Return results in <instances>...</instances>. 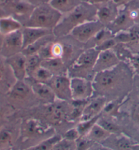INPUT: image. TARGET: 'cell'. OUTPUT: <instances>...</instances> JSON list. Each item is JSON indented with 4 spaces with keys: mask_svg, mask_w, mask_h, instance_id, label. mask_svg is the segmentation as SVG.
<instances>
[{
    "mask_svg": "<svg viewBox=\"0 0 139 150\" xmlns=\"http://www.w3.org/2000/svg\"><path fill=\"white\" fill-rule=\"evenodd\" d=\"M131 83L130 69L121 62L110 69L97 73L92 80L94 91L97 93L98 96L105 97L126 93Z\"/></svg>",
    "mask_w": 139,
    "mask_h": 150,
    "instance_id": "cell-1",
    "label": "cell"
},
{
    "mask_svg": "<svg viewBox=\"0 0 139 150\" xmlns=\"http://www.w3.org/2000/svg\"><path fill=\"white\" fill-rule=\"evenodd\" d=\"M97 8L88 2L82 1L69 13L62 16L59 24L53 29V33L60 38L69 35L72 30L83 23L97 20Z\"/></svg>",
    "mask_w": 139,
    "mask_h": 150,
    "instance_id": "cell-2",
    "label": "cell"
},
{
    "mask_svg": "<svg viewBox=\"0 0 139 150\" xmlns=\"http://www.w3.org/2000/svg\"><path fill=\"white\" fill-rule=\"evenodd\" d=\"M63 16L50 3L42 2L35 6V9L24 27H39L52 30L59 24Z\"/></svg>",
    "mask_w": 139,
    "mask_h": 150,
    "instance_id": "cell-3",
    "label": "cell"
},
{
    "mask_svg": "<svg viewBox=\"0 0 139 150\" xmlns=\"http://www.w3.org/2000/svg\"><path fill=\"white\" fill-rule=\"evenodd\" d=\"M100 51L95 48H85L75 59L69 69V75L72 77H82L89 78V74H95L93 69Z\"/></svg>",
    "mask_w": 139,
    "mask_h": 150,
    "instance_id": "cell-4",
    "label": "cell"
},
{
    "mask_svg": "<svg viewBox=\"0 0 139 150\" xmlns=\"http://www.w3.org/2000/svg\"><path fill=\"white\" fill-rule=\"evenodd\" d=\"M2 8L6 15L13 16L25 26L35 6L27 0H4Z\"/></svg>",
    "mask_w": 139,
    "mask_h": 150,
    "instance_id": "cell-5",
    "label": "cell"
},
{
    "mask_svg": "<svg viewBox=\"0 0 139 150\" xmlns=\"http://www.w3.org/2000/svg\"><path fill=\"white\" fill-rule=\"evenodd\" d=\"M71 91L73 100L87 101L95 93L92 80L82 77H72L71 78Z\"/></svg>",
    "mask_w": 139,
    "mask_h": 150,
    "instance_id": "cell-6",
    "label": "cell"
},
{
    "mask_svg": "<svg viewBox=\"0 0 139 150\" xmlns=\"http://www.w3.org/2000/svg\"><path fill=\"white\" fill-rule=\"evenodd\" d=\"M104 25L97 19L83 23L72 30L69 35L82 44H85L92 39Z\"/></svg>",
    "mask_w": 139,
    "mask_h": 150,
    "instance_id": "cell-7",
    "label": "cell"
},
{
    "mask_svg": "<svg viewBox=\"0 0 139 150\" xmlns=\"http://www.w3.org/2000/svg\"><path fill=\"white\" fill-rule=\"evenodd\" d=\"M23 50V39L22 29L14 33L3 36L0 54L2 57L8 58Z\"/></svg>",
    "mask_w": 139,
    "mask_h": 150,
    "instance_id": "cell-8",
    "label": "cell"
},
{
    "mask_svg": "<svg viewBox=\"0 0 139 150\" xmlns=\"http://www.w3.org/2000/svg\"><path fill=\"white\" fill-rule=\"evenodd\" d=\"M57 99L70 102L73 100L71 91V78L67 75L54 76L48 83Z\"/></svg>",
    "mask_w": 139,
    "mask_h": 150,
    "instance_id": "cell-9",
    "label": "cell"
},
{
    "mask_svg": "<svg viewBox=\"0 0 139 150\" xmlns=\"http://www.w3.org/2000/svg\"><path fill=\"white\" fill-rule=\"evenodd\" d=\"M135 24L132 16L131 10L126 6L119 7L118 14L112 23L105 27L109 29L113 35L129 29Z\"/></svg>",
    "mask_w": 139,
    "mask_h": 150,
    "instance_id": "cell-10",
    "label": "cell"
},
{
    "mask_svg": "<svg viewBox=\"0 0 139 150\" xmlns=\"http://www.w3.org/2000/svg\"><path fill=\"white\" fill-rule=\"evenodd\" d=\"M120 62L121 60L114 49L100 51L93 69L94 73L96 74L98 72L110 69L118 65Z\"/></svg>",
    "mask_w": 139,
    "mask_h": 150,
    "instance_id": "cell-11",
    "label": "cell"
},
{
    "mask_svg": "<svg viewBox=\"0 0 139 150\" xmlns=\"http://www.w3.org/2000/svg\"><path fill=\"white\" fill-rule=\"evenodd\" d=\"M9 97L16 103L29 102L32 97H36L31 85L26 80H16L9 92ZM37 98V97H36Z\"/></svg>",
    "mask_w": 139,
    "mask_h": 150,
    "instance_id": "cell-12",
    "label": "cell"
},
{
    "mask_svg": "<svg viewBox=\"0 0 139 150\" xmlns=\"http://www.w3.org/2000/svg\"><path fill=\"white\" fill-rule=\"evenodd\" d=\"M6 63L9 66L16 80H26L27 74V56L19 52L12 57L6 58Z\"/></svg>",
    "mask_w": 139,
    "mask_h": 150,
    "instance_id": "cell-13",
    "label": "cell"
},
{
    "mask_svg": "<svg viewBox=\"0 0 139 150\" xmlns=\"http://www.w3.org/2000/svg\"><path fill=\"white\" fill-rule=\"evenodd\" d=\"M67 102L62 100V103L54 102L48 104L45 111V116L50 122L56 124L61 122L65 119H67L69 113H68Z\"/></svg>",
    "mask_w": 139,
    "mask_h": 150,
    "instance_id": "cell-14",
    "label": "cell"
},
{
    "mask_svg": "<svg viewBox=\"0 0 139 150\" xmlns=\"http://www.w3.org/2000/svg\"><path fill=\"white\" fill-rule=\"evenodd\" d=\"M107 103V98L103 96H98L85 104L81 115L80 122L88 120L100 115Z\"/></svg>",
    "mask_w": 139,
    "mask_h": 150,
    "instance_id": "cell-15",
    "label": "cell"
},
{
    "mask_svg": "<svg viewBox=\"0 0 139 150\" xmlns=\"http://www.w3.org/2000/svg\"><path fill=\"white\" fill-rule=\"evenodd\" d=\"M97 18L104 25L108 26L113 22L118 14L119 7L113 1H109L97 6Z\"/></svg>",
    "mask_w": 139,
    "mask_h": 150,
    "instance_id": "cell-16",
    "label": "cell"
},
{
    "mask_svg": "<svg viewBox=\"0 0 139 150\" xmlns=\"http://www.w3.org/2000/svg\"><path fill=\"white\" fill-rule=\"evenodd\" d=\"M34 95L38 100H41L45 104L53 103L56 100V96L48 83L36 82L33 80V83H30Z\"/></svg>",
    "mask_w": 139,
    "mask_h": 150,
    "instance_id": "cell-17",
    "label": "cell"
},
{
    "mask_svg": "<svg viewBox=\"0 0 139 150\" xmlns=\"http://www.w3.org/2000/svg\"><path fill=\"white\" fill-rule=\"evenodd\" d=\"M53 31L50 29H43L39 27H23L22 34L23 39V49L34 42L41 39L42 38L50 34H52Z\"/></svg>",
    "mask_w": 139,
    "mask_h": 150,
    "instance_id": "cell-18",
    "label": "cell"
},
{
    "mask_svg": "<svg viewBox=\"0 0 139 150\" xmlns=\"http://www.w3.org/2000/svg\"><path fill=\"white\" fill-rule=\"evenodd\" d=\"M23 27L22 23L13 16L7 15L0 17V35L2 36L19 31L22 29Z\"/></svg>",
    "mask_w": 139,
    "mask_h": 150,
    "instance_id": "cell-19",
    "label": "cell"
},
{
    "mask_svg": "<svg viewBox=\"0 0 139 150\" xmlns=\"http://www.w3.org/2000/svg\"><path fill=\"white\" fill-rule=\"evenodd\" d=\"M41 66L50 71L54 76L67 75V69L62 58H49L43 59Z\"/></svg>",
    "mask_w": 139,
    "mask_h": 150,
    "instance_id": "cell-20",
    "label": "cell"
},
{
    "mask_svg": "<svg viewBox=\"0 0 139 150\" xmlns=\"http://www.w3.org/2000/svg\"><path fill=\"white\" fill-rule=\"evenodd\" d=\"M22 132L26 138H32L44 134V129L39 121L35 119H29L23 126Z\"/></svg>",
    "mask_w": 139,
    "mask_h": 150,
    "instance_id": "cell-21",
    "label": "cell"
},
{
    "mask_svg": "<svg viewBox=\"0 0 139 150\" xmlns=\"http://www.w3.org/2000/svg\"><path fill=\"white\" fill-rule=\"evenodd\" d=\"M82 2L81 0H51L49 3L56 10L64 15L72 11Z\"/></svg>",
    "mask_w": 139,
    "mask_h": 150,
    "instance_id": "cell-22",
    "label": "cell"
},
{
    "mask_svg": "<svg viewBox=\"0 0 139 150\" xmlns=\"http://www.w3.org/2000/svg\"><path fill=\"white\" fill-rule=\"evenodd\" d=\"M56 39V37L54 35V33L44 36V37L42 38L41 39L38 40L37 41L34 42L33 44L29 45V46L25 48L23 50L22 52L26 56L37 54L43 46H44L45 45L48 44V43L55 41Z\"/></svg>",
    "mask_w": 139,
    "mask_h": 150,
    "instance_id": "cell-23",
    "label": "cell"
},
{
    "mask_svg": "<svg viewBox=\"0 0 139 150\" xmlns=\"http://www.w3.org/2000/svg\"><path fill=\"white\" fill-rule=\"evenodd\" d=\"M112 32L107 28L104 27L102 29L100 30L94 37L89 40L86 44H85V48H96V47L99 46L102 42L107 40L110 38L114 37Z\"/></svg>",
    "mask_w": 139,
    "mask_h": 150,
    "instance_id": "cell-24",
    "label": "cell"
},
{
    "mask_svg": "<svg viewBox=\"0 0 139 150\" xmlns=\"http://www.w3.org/2000/svg\"><path fill=\"white\" fill-rule=\"evenodd\" d=\"M111 133L97 122L93 125L86 136L94 142H102L110 137Z\"/></svg>",
    "mask_w": 139,
    "mask_h": 150,
    "instance_id": "cell-25",
    "label": "cell"
},
{
    "mask_svg": "<svg viewBox=\"0 0 139 150\" xmlns=\"http://www.w3.org/2000/svg\"><path fill=\"white\" fill-rule=\"evenodd\" d=\"M54 76V75L50 71L40 65L32 73L29 78L36 82L48 83Z\"/></svg>",
    "mask_w": 139,
    "mask_h": 150,
    "instance_id": "cell-26",
    "label": "cell"
},
{
    "mask_svg": "<svg viewBox=\"0 0 139 150\" xmlns=\"http://www.w3.org/2000/svg\"><path fill=\"white\" fill-rule=\"evenodd\" d=\"M62 139L60 135H53L40 142L38 144L29 148L31 150H51L54 148V145Z\"/></svg>",
    "mask_w": 139,
    "mask_h": 150,
    "instance_id": "cell-27",
    "label": "cell"
},
{
    "mask_svg": "<svg viewBox=\"0 0 139 150\" xmlns=\"http://www.w3.org/2000/svg\"><path fill=\"white\" fill-rule=\"evenodd\" d=\"M42 61V59L37 53V54H33L27 56V78H29L32 74V73H33L36 69L38 68L40 65H41Z\"/></svg>",
    "mask_w": 139,
    "mask_h": 150,
    "instance_id": "cell-28",
    "label": "cell"
},
{
    "mask_svg": "<svg viewBox=\"0 0 139 150\" xmlns=\"http://www.w3.org/2000/svg\"><path fill=\"white\" fill-rule=\"evenodd\" d=\"M97 122L108 132H109L111 134H119L120 132V128L119 126L106 117H102L100 115Z\"/></svg>",
    "mask_w": 139,
    "mask_h": 150,
    "instance_id": "cell-29",
    "label": "cell"
},
{
    "mask_svg": "<svg viewBox=\"0 0 139 150\" xmlns=\"http://www.w3.org/2000/svg\"><path fill=\"white\" fill-rule=\"evenodd\" d=\"M100 115H98V116L96 117H94L92 119L80 122V123L78 124V126H77L76 128L79 131V132H80L81 136L86 135L87 132L90 131V130L91 128L93 126L94 124L97 123V122Z\"/></svg>",
    "mask_w": 139,
    "mask_h": 150,
    "instance_id": "cell-30",
    "label": "cell"
},
{
    "mask_svg": "<svg viewBox=\"0 0 139 150\" xmlns=\"http://www.w3.org/2000/svg\"><path fill=\"white\" fill-rule=\"evenodd\" d=\"M54 150H73L76 149L75 141L68 140L65 138H62L56 144L54 145Z\"/></svg>",
    "mask_w": 139,
    "mask_h": 150,
    "instance_id": "cell-31",
    "label": "cell"
},
{
    "mask_svg": "<svg viewBox=\"0 0 139 150\" xmlns=\"http://www.w3.org/2000/svg\"><path fill=\"white\" fill-rule=\"evenodd\" d=\"M94 141L87 138L86 136H80L75 141L76 149L86 150L92 146Z\"/></svg>",
    "mask_w": 139,
    "mask_h": 150,
    "instance_id": "cell-32",
    "label": "cell"
},
{
    "mask_svg": "<svg viewBox=\"0 0 139 150\" xmlns=\"http://www.w3.org/2000/svg\"><path fill=\"white\" fill-rule=\"evenodd\" d=\"M63 43L55 40L51 45V55L52 58H62L63 55Z\"/></svg>",
    "mask_w": 139,
    "mask_h": 150,
    "instance_id": "cell-33",
    "label": "cell"
},
{
    "mask_svg": "<svg viewBox=\"0 0 139 150\" xmlns=\"http://www.w3.org/2000/svg\"><path fill=\"white\" fill-rule=\"evenodd\" d=\"M118 44V43L117 42L116 40H115V38L113 37L112 38H110L104 42H102L101 44H100L99 46L96 47V48L98 51H103V50H110V49H113L115 48L117 45Z\"/></svg>",
    "mask_w": 139,
    "mask_h": 150,
    "instance_id": "cell-34",
    "label": "cell"
},
{
    "mask_svg": "<svg viewBox=\"0 0 139 150\" xmlns=\"http://www.w3.org/2000/svg\"><path fill=\"white\" fill-rule=\"evenodd\" d=\"M12 139V132L9 130L2 129L0 130V145L10 144Z\"/></svg>",
    "mask_w": 139,
    "mask_h": 150,
    "instance_id": "cell-35",
    "label": "cell"
},
{
    "mask_svg": "<svg viewBox=\"0 0 139 150\" xmlns=\"http://www.w3.org/2000/svg\"><path fill=\"white\" fill-rule=\"evenodd\" d=\"M115 147L118 149H130L134 147L132 142L126 137H122L116 141Z\"/></svg>",
    "mask_w": 139,
    "mask_h": 150,
    "instance_id": "cell-36",
    "label": "cell"
},
{
    "mask_svg": "<svg viewBox=\"0 0 139 150\" xmlns=\"http://www.w3.org/2000/svg\"><path fill=\"white\" fill-rule=\"evenodd\" d=\"M119 103L116 100H111L109 103H106L105 106L103 109V112L105 113L107 115H113L115 114L118 108Z\"/></svg>",
    "mask_w": 139,
    "mask_h": 150,
    "instance_id": "cell-37",
    "label": "cell"
},
{
    "mask_svg": "<svg viewBox=\"0 0 139 150\" xmlns=\"http://www.w3.org/2000/svg\"><path fill=\"white\" fill-rule=\"evenodd\" d=\"M81 135L80 132H79L78 129H77V128L75 127V128H71V129L68 130L64 134L63 138L68 139V140H70V141H75Z\"/></svg>",
    "mask_w": 139,
    "mask_h": 150,
    "instance_id": "cell-38",
    "label": "cell"
},
{
    "mask_svg": "<svg viewBox=\"0 0 139 150\" xmlns=\"http://www.w3.org/2000/svg\"><path fill=\"white\" fill-rule=\"evenodd\" d=\"M132 117L134 122L139 125V103L134 108L133 111H132Z\"/></svg>",
    "mask_w": 139,
    "mask_h": 150,
    "instance_id": "cell-39",
    "label": "cell"
},
{
    "mask_svg": "<svg viewBox=\"0 0 139 150\" xmlns=\"http://www.w3.org/2000/svg\"><path fill=\"white\" fill-rule=\"evenodd\" d=\"M130 10H139V0H132L128 5L126 6Z\"/></svg>",
    "mask_w": 139,
    "mask_h": 150,
    "instance_id": "cell-40",
    "label": "cell"
},
{
    "mask_svg": "<svg viewBox=\"0 0 139 150\" xmlns=\"http://www.w3.org/2000/svg\"><path fill=\"white\" fill-rule=\"evenodd\" d=\"M132 65L136 69H139V53L131 56L130 58Z\"/></svg>",
    "mask_w": 139,
    "mask_h": 150,
    "instance_id": "cell-41",
    "label": "cell"
},
{
    "mask_svg": "<svg viewBox=\"0 0 139 150\" xmlns=\"http://www.w3.org/2000/svg\"><path fill=\"white\" fill-rule=\"evenodd\" d=\"M5 64H4L1 58H0V81H1L4 79V76H5Z\"/></svg>",
    "mask_w": 139,
    "mask_h": 150,
    "instance_id": "cell-42",
    "label": "cell"
},
{
    "mask_svg": "<svg viewBox=\"0 0 139 150\" xmlns=\"http://www.w3.org/2000/svg\"><path fill=\"white\" fill-rule=\"evenodd\" d=\"M109 1H111V0H87V2H88V3L92 4V5L95 6L96 7H97V6L102 5V4L107 3V2Z\"/></svg>",
    "mask_w": 139,
    "mask_h": 150,
    "instance_id": "cell-43",
    "label": "cell"
},
{
    "mask_svg": "<svg viewBox=\"0 0 139 150\" xmlns=\"http://www.w3.org/2000/svg\"><path fill=\"white\" fill-rule=\"evenodd\" d=\"M114 3L119 6V7H121V6H125L128 5L130 2H131L132 0H111Z\"/></svg>",
    "mask_w": 139,
    "mask_h": 150,
    "instance_id": "cell-44",
    "label": "cell"
},
{
    "mask_svg": "<svg viewBox=\"0 0 139 150\" xmlns=\"http://www.w3.org/2000/svg\"><path fill=\"white\" fill-rule=\"evenodd\" d=\"M132 16L133 18L134 23L139 24V10H131Z\"/></svg>",
    "mask_w": 139,
    "mask_h": 150,
    "instance_id": "cell-45",
    "label": "cell"
},
{
    "mask_svg": "<svg viewBox=\"0 0 139 150\" xmlns=\"http://www.w3.org/2000/svg\"><path fill=\"white\" fill-rule=\"evenodd\" d=\"M27 1H28L29 2H30V3H31L32 4H33V5H35L36 6L40 5V4L42 3V0H27Z\"/></svg>",
    "mask_w": 139,
    "mask_h": 150,
    "instance_id": "cell-46",
    "label": "cell"
},
{
    "mask_svg": "<svg viewBox=\"0 0 139 150\" xmlns=\"http://www.w3.org/2000/svg\"><path fill=\"white\" fill-rule=\"evenodd\" d=\"M4 16H7V15H6L5 12H4V10L3 9V8H2V6L1 4V5H0V17H2Z\"/></svg>",
    "mask_w": 139,
    "mask_h": 150,
    "instance_id": "cell-47",
    "label": "cell"
},
{
    "mask_svg": "<svg viewBox=\"0 0 139 150\" xmlns=\"http://www.w3.org/2000/svg\"><path fill=\"white\" fill-rule=\"evenodd\" d=\"M51 1V0H42V2H44V3H49Z\"/></svg>",
    "mask_w": 139,
    "mask_h": 150,
    "instance_id": "cell-48",
    "label": "cell"
},
{
    "mask_svg": "<svg viewBox=\"0 0 139 150\" xmlns=\"http://www.w3.org/2000/svg\"><path fill=\"white\" fill-rule=\"evenodd\" d=\"M2 40H3V38H2V39L0 40V50H1V44H2Z\"/></svg>",
    "mask_w": 139,
    "mask_h": 150,
    "instance_id": "cell-49",
    "label": "cell"
},
{
    "mask_svg": "<svg viewBox=\"0 0 139 150\" xmlns=\"http://www.w3.org/2000/svg\"><path fill=\"white\" fill-rule=\"evenodd\" d=\"M82 1H85V2H87V0H81Z\"/></svg>",
    "mask_w": 139,
    "mask_h": 150,
    "instance_id": "cell-50",
    "label": "cell"
},
{
    "mask_svg": "<svg viewBox=\"0 0 139 150\" xmlns=\"http://www.w3.org/2000/svg\"><path fill=\"white\" fill-rule=\"evenodd\" d=\"M1 117V110H0V117Z\"/></svg>",
    "mask_w": 139,
    "mask_h": 150,
    "instance_id": "cell-51",
    "label": "cell"
}]
</instances>
